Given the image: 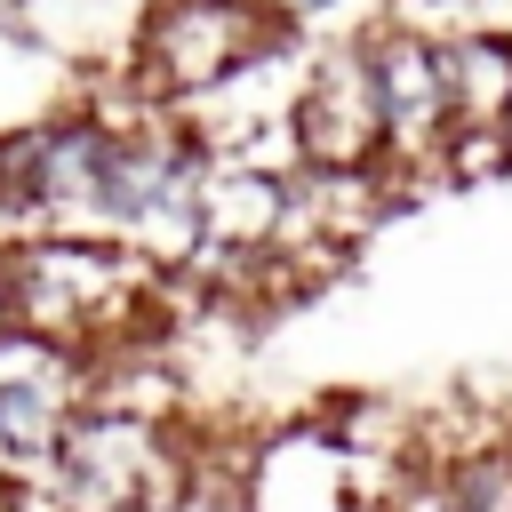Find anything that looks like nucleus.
Here are the masks:
<instances>
[{
	"label": "nucleus",
	"instance_id": "obj_6",
	"mask_svg": "<svg viewBox=\"0 0 512 512\" xmlns=\"http://www.w3.org/2000/svg\"><path fill=\"white\" fill-rule=\"evenodd\" d=\"M288 144H296V168L312 176H384V120H376L360 32L304 40V72L288 96Z\"/></svg>",
	"mask_w": 512,
	"mask_h": 512
},
{
	"label": "nucleus",
	"instance_id": "obj_14",
	"mask_svg": "<svg viewBox=\"0 0 512 512\" xmlns=\"http://www.w3.org/2000/svg\"><path fill=\"white\" fill-rule=\"evenodd\" d=\"M0 328H8V296H0Z\"/></svg>",
	"mask_w": 512,
	"mask_h": 512
},
{
	"label": "nucleus",
	"instance_id": "obj_8",
	"mask_svg": "<svg viewBox=\"0 0 512 512\" xmlns=\"http://www.w3.org/2000/svg\"><path fill=\"white\" fill-rule=\"evenodd\" d=\"M96 392V360L32 336V328H0V456L48 464V448L64 440V424L88 408Z\"/></svg>",
	"mask_w": 512,
	"mask_h": 512
},
{
	"label": "nucleus",
	"instance_id": "obj_12",
	"mask_svg": "<svg viewBox=\"0 0 512 512\" xmlns=\"http://www.w3.org/2000/svg\"><path fill=\"white\" fill-rule=\"evenodd\" d=\"M32 24H24V0H0V40H24Z\"/></svg>",
	"mask_w": 512,
	"mask_h": 512
},
{
	"label": "nucleus",
	"instance_id": "obj_7",
	"mask_svg": "<svg viewBox=\"0 0 512 512\" xmlns=\"http://www.w3.org/2000/svg\"><path fill=\"white\" fill-rule=\"evenodd\" d=\"M240 512H376V488L312 408L240 440Z\"/></svg>",
	"mask_w": 512,
	"mask_h": 512
},
{
	"label": "nucleus",
	"instance_id": "obj_9",
	"mask_svg": "<svg viewBox=\"0 0 512 512\" xmlns=\"http://www.w3.org/2000/svg\"><path fill=\"white\" fill-rule=\"evenodd\" d=\"M440 72H448L456 136H504V120H512V24L480 16V24L440 32Z\"/></svg>",
	"mask_w": 512,
	"mask_h": 512
},
{
	"label": "nucleus",
	"instance_id": "obj_5",
	"mask_svg": "<svg viewBox=\"0 0 512 512\" xmlns=\"http://www.w3.org/2000/svg\"><path fill=\"white\" fill-rule=\"evenodd\" d=\"M360 56H368V80H376V120H384V184L392 200L408 184H448V72H440V32L424 24H400V16H376L360 24Z\"/></svg>",
	"mask_w": 512,
	"mask_h": 512
},
{
	"label": "nucleus",
	"instance_id": "obj_4",
	"mask_svg": "<svg viewBox=\"0 0 512 512\" xmlns=\"http://www.w3.org/2000/svg\"><path fill=\"white\" fill-rule=\"evenodd\" d=\"M288 32L256 8V0H144L136 8V32H128V80L184 112L200 104L208 88H224L232 72H248L264 48H280Z\"/></svg>",
	"mask_w": 512,
	"mask_h": 512
},
{
	"label": "nucleus",
	"instance_id": "obj_1",
	"mask_svg": "<svg viewBox=\"0 0 512 512\" xmlns=\"http://www.w3.org/2000/svg\"><path fill=\"white\" fill-rule=\"evenodd\" d=\"M160 272H144L128 248L88 240V232H24L0 248V296L8 328L56 336L88 360L136 352L152 312H160Z\"/></svg>",
	"mask_w": 512,
	"mask_h": 512
},
{
	"label": "nucleus",
	"instance_id": "obj_2",
	"mask_svg": "<svg viewBox=\"0 0 512 512\" xmlns=\"http://www.w3.org/2000/svg\"><path fill=\"white\" fill-rule=\"evenodd\" d=\"M184 472H192V424L120 400H88L48 448L56 512H176Z\"/></svg>",
	"mask_w": 512,
	"mask_h": 512
},
{
	"label": "nucleus",
	"instance_id": "obj_3",
	"mask_svg": "<svg viewBox=\"0 0 512 512\" xmlns=\"http://www.w3.org/2000/svg\"><path fill=\"white\" fill-rule=\"evenodd\" d=\"M112 144H120V128L104 112H88L80 96L0 128V208H8L16 240L24 232H88L96 240Z\"/></svg>",
	"mask_w": 512,
	"mask_h": 512
},
{
	"label": "nucleus",
	"instance_id": "obj_10",
	"mask_svg": "<svg viewBox=\"0 0 512 512\" xmlns=\"http://www.w3.org/2000/svg\"><path fill=\"white\" fill-rule=\"evenodd\" d=\"M416 464L440 480L448 512H512V424H480L464 440L416 424Z\"/></svg>",
	"mask_w": 512,
	"mask_h": 512
},
{
	"label": "nucleus",
	"instance_id": "obj_13",
	"mask_svg": "<svg viewBox=\"0 0 512 512\" xmlns=\"http://www.w3.org/2000/svg\"><path fill=\"white\" fill-rule=\"evenodd\" d=\"M504 152H512V120H504Z\"/></svg>",
	"mask_w": 512,
	"mask_h": 512
},
{
	"label": "nucleus",
	"instance_id": "obj_11",
	"mask_svg": "<svg viewBox=\"0 0 512 512\" xmlns=\"http://www.w3.org/2000/svg\"><path fill=\"white\" fill-rule=\"evenodd\" d=\"M288 40H344V32H360V24H376L384 16V0H256Z\"/></svg>",
	"mask_w": 512,
	"mask_h": 512
}]
</instances>
